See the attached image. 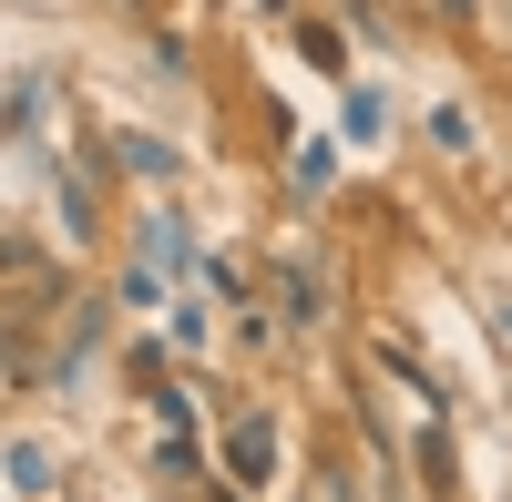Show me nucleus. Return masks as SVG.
Masks as SVG:
<instances>
[{
    "mask_svg": "<svg viewBox=\"0 0 512 502\" xmlns=\"http://www.w3.org/2000/svg\"><path fill=\"white\" fill-rule=\"evenodd\" d=\"M318 308H328V277H318V257H287V328H318Z\"/></svg>",
    "mask_w": 512,
    "mask_h": 502,
    "instance_id": "f257e3e1",
    "label": "nucleus"
},
{
    "mask_svg": "<svg viewBox=\"0 0 512 502\" xmlns=\"http://www.w3.org/2000/svg\"><path fill=\"white\" fill-rule=\"evenodd\" d=\"M267 451H277L267 421H236V472H246V482H267Z\"/></svg>",
    "mask_w": 512,
    "mask_h": 502,
    "instance_id": "f03ea898",
    "label": "nucleus"
},
{
    "mask_svg": "<svg viewBox=\"0 0 512 502\" xmlns=\"http://www.w3.org/2000/svg\"><path fill=\"white\" fill-rule=\"evenodd\" d=\"M113 154H123V164H134V175H175V154H164V144H154V134H123V144H113Z\"/></svg>",
    "mask_w": 512,
    "mask_h": 502,
    "instance_id": "7ed1b4c3",
    "label": "nucleus"
},
{
    "mask_svg": "<svg viewBox=\"0 0 512 502\" xmlns=\"http://www.w3.org/2000/svg\"><path fill=\"white\" fill-rule=\"evenodd\" d=\"M431 144H441V154H472V113L441 103V113H431Z\"/></svg>",
    "mask_w": 512,
    "mask_h": 502,
    "instance_id": "20e7f679",
    "label": "nucleus"
}]
</instances>
